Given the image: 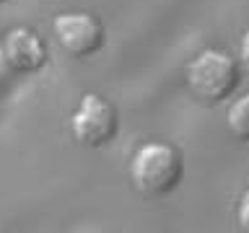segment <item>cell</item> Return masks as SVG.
I'll use <instances>...</instances> for the list:
<instances>
[{"label": "cell", "instance_id": "obj_9", "mask_svg": "<svg viewBox=\"0 0 249 233\" xmlns=\"http://www.w3.org/2000/svg\"><path fill=\"white\" fill-rule=\"evenodd\" d=\"M0 3H5V0H0Z\"/></svg>", "mask_w": 249, "mask_h": 233}, {"label": "cell", "instance_id": "obj_4", "mask_svg": "<svg viewBox=\"0 0 249 233\" xmlns=\"http://www.w3.org/2000/svg\"><path fill=\"white\" fill-rule=\"evenodd\" d=\"M54 36L73 57H91L104 47V26L91 13H60L54 18Z\"/></svg>", "mask_w": 249, "mask_h": 233}, {"label": "cell", "instance_id": "obj_5", "mask_svg": "<svg viewBox=\"0 0 249 233\" xmlns=\"http://www.w3.org/2000/svg\"><path fill=\"white\" fill-rule=\"evenodd\" d=\"M5 62L18 73H36L47 62V47L31 29H13L8 31L3 42Z\"/></svg>", "mask_w": 249, "mask_h": 233}, {"label": "cell", "instance_id": "obj_6", "mask_svg": "<svg viewBox=\"0 0 249 233\" xmlns=\"http://www.w3.org/2000/svg\"><path fill=\"white\" fill-rule=\"evenodd\" d=\"M229 130L233 132L236 140L249 143V93L236 99L233 106L229 109Z\"/></svg>", "mask_w": 249, "mask_h": 233}, {"label": "cell", "instance_id": "obj_8", "mask_svg": "<svg viewBox=\"0 0 249 233\" xmlns=\"http://www.w3.org/2000/svg\"><path fill=\"white\" fill-rule=\"evenodd\" d=\"M241 62L249 67V31L244 34V39H241Z\"/></svg>", "mask_w": 249, "mask_h": 233}, {"label": "cell", "instance_id": "obj_2", "mask_svg": "<svg viewBox=\"0 0 249 233\" xmlns=\"http://www.w3.org/2000/svg\"><path fill=\"white\" fill-rule=\"evenodd\" d=\"M182 158L166 143H145L138 148L132 158L130 174L140 192L145 194H166L182 179Z\"/></svg>", "mask_w": 249, "mask_h": 233}, {"label": "cell", "instance_id": "obj_7", "mask_svg": "<svg viewBox=\"0 0 249 233\" xmlns=\"http://www.w3.org/2000/svg\"><path fill=\"white\" fill-rule=\"evenodd\" d=\"M239 225L249 231V192H244V197L239 202Z\"/></svg>", "mask_w": 249, "mask_h": 233}, {"label": "cell", "instance_id": "obj_3", "mask_svg": "<svg viewBox=\"0 0 249 233\" xmlns=\"http://www.w3.org/2000/svg\"><path fill=\"white\" fill-rule=\"evenodd\" d=\"M70 130L81 145L101 148L117 135V112L107 99L86 93L70 119Z\"/></svg>", "mask_w": 249, "mask_h": 233}, {"label": "cell", "instance_id": "obj_1", "mask_svg": "<svg viewBox=\"0 0 249 233\" xmlns=\"http://www.w3.org/2000/svg\"><path fill=\"white\" fill-rule=\"evenodd\" d=\"M187 85L202 104H218L239 85V65L226 52L208 50L187 65Z\"/></svg>", "mask_w": 249, "mask_h": 233}]
</instances>
